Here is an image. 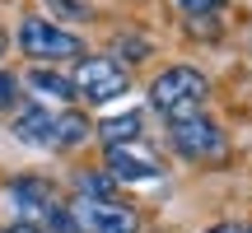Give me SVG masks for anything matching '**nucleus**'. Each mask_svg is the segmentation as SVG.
Masks as SVG:
<instances>
[{"mask_svg":"<svg viewBox=\"0 0 252 233\" xmlns=\"http://www.w3.org/2000/svg\"><path fill=\"white\" fill-rule=\"evenodd\" d=\"M145 98H150V112H159L163 121H178V116H191V112L206 108L210 80L196 70V65H163V70L150 80Z\"/></svg>","mask_w":252,"mask_h":233,"instance_id":"f257e3e1","label":"nucleus"},{"mask_svg":"<svg viewBox=\"0 0 252 233\" xmlns=\"http://www.w3.org/2000/svg\"><path fill=\"white\" fill-rule=\"evenodd\" d=\"M14 47L37 65H52V61H80L84 56V37L61 28L56 19L47 14H24L14 24Z\"/></svg>","mask_w":252,"mask_h":233,"instance_id":"f03ea898","label":"nucleus"},{"mask_svg":"<svg viewBox=\"0 0 252 233\" xmlns=\"http://www.w3.org/2000/svg\"><path fill=\"white\" fill-rule=\"evenodd\" d=\"M168 149L187 163H215L229 154V135L220 121H210L206 112H191V116H178L168 121Z\"/></svg>","mask_w":252,"mask_h":233,"instance_id":"7ed1b4c3","label":"nucleus"},{"mask_svg":"<svg viewBox=\"0 0 252 233\" xmlns=\"http://www.w3.org/2000/svg\"><path fill=\"white\" fill-rule=\"evenodd\" d=\"M70 75H75V89H80L84 103H112V98H122V93L131 89V70H126L112 52H103V56L84 52Z\"/></svg>","mask_w":252,"mask_h":233,"instance_id":"20e7f679","label":"nucleus"},{"mask_svg":"<svg viewBox=\"0 0 252 233\" xmlns=\"http://www.w3.org/2000/svg\"><path fill=\"white\" fill-rule=\"evenodd\" d=\"M70 219L75 233H140V215H135L131 201H89L75 196L70 201Z\"/></svg>","mask_w":252,"mask_h":233,"instance_id":"39448f33","label":"nucleus"},{"mask_svg":"<svg viewBox=\"0 0 252 233\" xmlns=\"http://www.w3.org/2000/svg\"><path fill=\"white\" fill-rule=\"evenodd\" d=\"M103 168L117 177V187H145V182H163V159L150 149L145 140L117 145V149H103Z\"/></svg>","mask_w":252,"mask_h":233,"instance_id":"423d86ee","label":"nucleus"},{"mask_svg":"<svg viewBox=\"0 0 252 233\" xmlns=\"http://www.w3.org/2000/svg\"><path fill=\"white\" fill-rule=\"evenodd\" d=\"M9 135H14L19 145H28V149H52V145H56V108H47V103L19 108Z\"/></svg>","mask_w":252,"mask_h":233,"instance_id":"0eeeda50","label":"nucleus"},{"mask_svg":"<svg viewBox=\"0 0 252 233\" xmlns=\"http://www.w3.org/2000/svg\"><path fill=\"white\" fill-rule=\"evenodd\" d=\"M24 89L33 93V98H42V103H65V108L80 98V89H75V75L52 70V65H33V70L24 75Z\"/></svg>","mask_w":252,"mask_h":233,"instance_id":"6e6552de","label":"nucleus"},{"mask_svg":"<svg viewBox=\"0 0 252 233\" xmlns=\"http://www.w3.org/2000/svg\"><path fill=\"white\" fill-rule=\"evenodd\" d=\"M94 140H98L103 149H117V145L145 140V116L135 112V108L112 112V116H103V121H94Z\"/></svg>","mask_w":252,"mask_h":233,"instance_id":"1a4fd4ad","label":"nucleus"},{"mask_svg":"<svg viewBox=\"0 0 252 233\" xmlns=\"http://www.w3.org/2000/svg\"><path fill=\"white\" fill-rule=\"evenodd\" d=\"M84 140H94V121H89V116H84L80 108L56 112V145H52V149H80Z\"/></svg>","mask_w":252,"mask_h":233,"instance_id":"9d476101","label":"nucleus"},{"mask_svg":"<svg viewBox=\"0 0 252 233\" xmlns=\"http://www.w3.org/2000/svg\"><path fill=\"white\" fill-rule=\"evenodd\" d=\"M80 196H89V201H112V196H117V177H112L108 168H84V173H80Z\"/></svg>","mask_w":252,"mask_h":233,"instance_id":"9b49d317","label":"nucleus"},{"mask_svg":"<svg viewBox=\"0 0 252 233\" xmlns=\"http://www.w3.org/2000/svg\"><path fill=\"white\" fill-rule=\"evenodd\" d=\"M173 5L182 9V19H187V24H201V19H220L224 0H173Z\"/></svg>","mask_w":252,"mask_h":233,"instance_id":"f8f14e48","label":"nucleus"},{"mask_svg":"<svg viewBox=\"0 0 252 233\" xmlns=\"http://www.w3.org/2000/svg\"><path fill=\"white\" fill-rule=\"evenodd\" d=\"M19 98H24V80H19L14 70H5V65H0V112H14Z\"/></svg>","mask_w":252,"mask_h":233,"instance_id":"ddd939ff","label":"nucleus"},{"mask_svg":"<svg viewBox=\"0 0 252 233\" xmlns=\"http://www.w3.org/2000/svg\"><path fill=\"white\" fill-rule=\"evenodd\" d=\"M112 56H117L122 65H126V61H140V56H150V37H122Z\"/></svg>","mask_w":252,"mask_h":233,"instance_id":"4468645a","label":"nucleus"},{"mask_svg":"<svg viewBox=\"0 0 252 233\" xmlns=\"http://www.w3.org/2000/svg\"><path fill=\"white\" fill-rule=\"evenodd\" d=\"M52 9H56L61 19H89V14H94L84 0H52Z\"/></svg>","mask_w":252,"mask_h":233,"instance_id":"2eb2a0df","label":"nucleus"},{"mask_svg":"<svg viewBox=\"0 0 252 233\" xmlns=\"http://www.w3.org/2000/svg\"><path fill=\"white\" fill-rule=\"evenodd\" d=\"M0 233H47V229H33V224H5Z\"/></svg>","mask_w":252,"mask_h":233,"instance_id":"dca6fc26","label":"nucleus"},{"mask_svg":"<svg viewBox=\"0 0 252 233\" xmlns=\"http://www.w3.org/2000/svg\"><path fill=\"white\" fill-rule=\"evenodd\" d=\"M206 233H243V224H210Z\"/></svg>","mask_w":252,"mask_h":233,"instance_id":"f3484780","label":"nucleus"},{"mask_svg":"<svg viewBox=\"0 0 252 233\" xmlns=\"http://www.w3.org/2000/svg\"><path fill=\"white\" fill-rule=\"evenodd\" d=\"M0 52H5V33H0Z\"/></svg>","mask_w":252,"mask_h":233,"instance_id":"a211bd4d","label":"nucleus"},{"mask_svg":"<svg viewBox=\"0 0 252 233\" xmlns=\"http://www.w3.org/2000/svg\"><path fill=\"white\" fill-rule=\"evenodd\" d=\"M243 233H252V224H243Z\"/></svg>","mask_w":252,"mask_h":233,"instance_id":"6ab92c4d","label":"nucleus"}]
</instances>
